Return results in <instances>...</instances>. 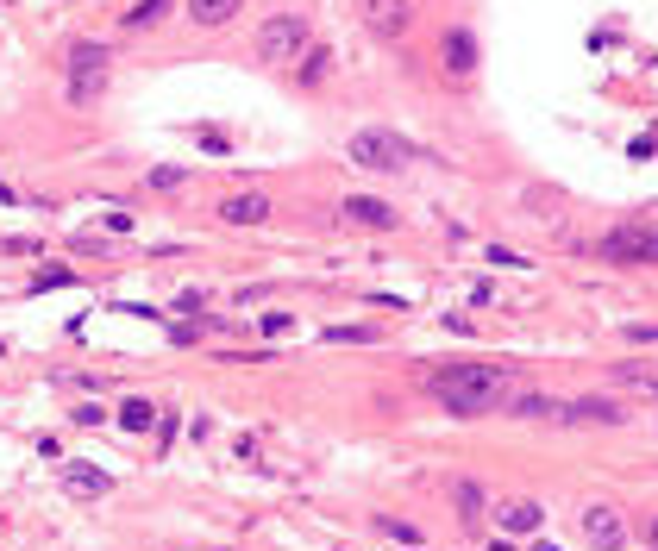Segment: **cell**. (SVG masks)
Segmentation results:
<instances>
[{"label": "cell", "mask_w": 658, "mask_h": 551, "mask_svg": "<svg viewBox=\"0 0 658 551\" xmlns=\"http://www.w3.org/2000/svg\"><path fill=\"white\" fill-rule=\"evenodd\" d=\"M427 389L439 407H452V414H489V407H502L514 376L502 364H445L427 376Z\"/></svg>", "instance_id": "obj_1"}, {"label": "cell", "mask_w": 658, "mask_h": 551, "mask_svg": "<svg viewBox=\"0 0 658 551\" xmlns=\"http://www.w3.org/2000/svg\"><path fill=\"white\" fill-rule=\"evenodd\" d=\"M107 44H94V38H76L69 44V107H94L107 94Z\"/></svg>", "instance_id": "obj_2"}, {"label": "cell", "mask_w": 658, "mask_h": 551, "mask_svg": "<svg viewBox=\"0 0 658 551\" xmlns=\"http://www.w3.org/2000/svg\"><path fill=\"white\" fill-rule=\"evenodd\" d=\"M251 51L264 57V63H295L301 51H308V19H301V13H276V19H264Z\"/></svg>", "instance_id": "obj_3"}, {"label": "cell", "mask_w": 658, "mask_h": 551, "mask_svg": "<svg viewBox=\"0 0 658 551\" xmlns=\"http://www.w3.org/2000/svg\"><path fill=\"white\" fill-rule=\"evenodd\" d=\"M351 163L358 170H408V138H395V132H383V126H364L358 138H351Z\"/></svg>", "instance_id": "obj_4"}, {"label": "cell", "mask_w": 658, "mask_h": 551, "mask_svg": "<svg viewBox=\"0 0 658 551\" xmlns=\"http://www.w3.org/2000/svg\"><path fill=\"white\" fill-rule=\"evenodd\" d=\"M608 263H658V226H646V220H633V226H615L596 245Z\"/></svg>", "instance_id": "obj_5"}, {"label": "cell", "mask_w": 658, "mask_h": 551, "mask_svg": "<svg viewBox=\"0 0 658 551\" xmlns=\"http://www.w3.org/2000/svg\"><path fill=\"white\" fill-rule=\"evenodd\" d=\"M358 19L376 38H402L414 26V7H408V0H358Z\"/></svg>", "instance_id": "obj_6"}, {"label": "cell", "mask_w": 658, "mask_h": 551, "mask_svg": "<svg viewBox=\"0 0 658 551\" xmlns=\"http://www.w3.org/2000/svg\"><path fill=\"white\" fill-rule=\"evenodd\" d=\"M583 539H590L596 551H621L627 545V520L608 508V501H596V508H583Z\"/></svg>", "instance_id": "obj_7"}, {"label": "cell", "mask_w": 658, "mask_h": 551, "mask_svg": "<svg viewBox=\"0 0 658 551\" xmlns=\"http://www.w3.org/2000/svg\"><path fill=\"white\" fill-rule=\"evenodd\" d=\"M339 220H345V226H364V232H389V226H395V207L376 201V195H345V201H339Z\"/></svg>", "instance_id": "obj_8"}, {"label": "cell", "mask_w": 658, "mask_h": 551, "mask_svg": "<svg viewBox=\"0 0 658 551\" xmlns=\"http://www.w3.org/2000/svg\"><path fill=\"white\" fill-rule=\"evenodd\" d=\"M608 382L627 395H640V401H658V357H633V364H615L608 370Z\"/></svg>", "instance_id": "obj_9"}, {"label": "cell", "mask_w": 658, "mask_h": 551, "mask_svg": "<svg viewBox=\"0 0 658 551\" xmlns=\"http://www.w3.org/2000/svg\"><path fill=\"white\" fill-rule=\"evenodd\" d=\"M558 420L564 426H621V407L615 401H558Z\"/></svg>", "instance_id": "obj_10"}, {"label": "cell", "mask_w": 658, "mask_h": 551, "mask_svg": "<svg viewBox=\"0 0 658 551\" xmlns=\"http://www.w3.org/2000/svg\"><path fill=\"white\" fill-rule=\"evenodd\" d=\"M220 220H226V226H264V220H270V201L257 195V188H245V195H226V201H220Z\"/></svg>", "instance_id": "obj_11"}, {"label": "cell", "mask_w": 658, "mask_h": 551, "mask_svg": "<svg viewBox=\"0 0 658 551\" xmlns=\"http://www.w3.org/2000/svg\"><path fill=\"white\" fill-rule=\"evenodd\" d=\"M57 483H63L69 495L94 501V495H107V489H113V476H107V470H94V464H63V470H57Z\"/></svg>", "instance_id": "obj_12"}, {"label": "cell", "mask_w": 658, "mask_h": 551, "mask_svg": "<svg viewBox=\"0 0 658 551\" xmlns=\"http://www.w3.org/2000/svg\"><path fill=\"white\" fill-rule=\"evenodd\" d=\"M445 69H452V76H470V69H477V38L470 32H445Z\"/></svg>", "instance_id": "obj_13"}, {"label": "cell", "mask_w": 658, "mask_h": 551, "mask_svg": "<svg viewBox=\"0 0 658 551\" xmlns=\"http://www.w3.org/2000/svg\"><path fill=\"white\" fill-rule=\"evenodd\" d=\"M502 407L521 420H558V395H521V401H502Z\"/></svg>", "instance_id": "obj_14"}, {"label": "cell", "mask_w": 658, "mask_h": 551, "mask_svg": "<svg viewBox=\"0 0 658 551\" xmlns=\"http://www.w3.org/2000/svg\"><path fill=\"white\" fill-rule=\"evenodd\" d=\"M188 13H195V26H226L239 13V0H188Z\"/></svg>", "instance_id": "obj_15"}, {"label": "cell", "mask_w": 658, "mask_h": 551, "mask_svg": "<svg viewBox=\"0 0 658 551\" xmlns=\"http://www.w3.org/2000/svg\"><path fill=\"white\" fill-rule=\"evenodd\" d=\"M502 526H508V533H533V526H539V501H508Z\"/></svg>", "instance_id": "obj_16"}, {"label": "cell", "mask_w": 658, "mask_h": 551, "mask_svg": "<svg viewBox=\"0 0 658 551\" xmlns=\"http://www.w3.org/2000/svg\"><path fill=\"white\" fill-rule=\"evenodd\" d=\"M151 420H157V407H151L145 395H132V401L120 407V426H126V433H145V426H151Z\"/></svg>", "instance_id": "obj_17"}, {"label": "cell", "mask_w": 658, "mask_h": 551, "mask_svg": "<svg viewBox=\"0 0 658 551\" xmlns=\"http://www.w3.org/2000/svg\"><path fill=\"white\" fill-rule=\"evenodd\" d=\"M326 69H333V57L308 44V51H301V82H308V88H320V82H326Z\"/></svg>", "instance_id": "obj_18"}, {"label": "cell", "mask_w": 658, "mask_h": 551, "mask_svg": "<svg viewBox=\"0 0 658 551\" xmlns=\"http://www.w3.org/2000/svg\"><path fill=\"white\" fill-rule=\"evenodd\" d=\"M458 514H464L470 526L483 520V489H477V483H458Z\"/></svg>", "instance_id": "obj_19"}, {"label": "cell", "mask_w": 658, "mask_h": 551, "mask_svg": "<svg viewBox=\"0 0 658 551\" xmlns=\"http://www.w3.org/2000/svg\"><path fill=\"white\" fill-rule=\"evenodd\" d=\"M163 7H170V0H138L126 13V26H151V19H163Z\"/></svg>", "instance_id": "obj_20"}, {"label": "cell", "mask_w": 658, "mask_h": 551, "mask_svg": "<svg viewBox=\"0 0 658 551\" xmlns=\"http://www.w3.org/2000/svg\"><path fill=\"white\" fill-rule=\"evenodd\" d=\"M326 339H333V345H364V339H370V326H333Z\"/></svg>", "instance_id": "obj_21"}, {"label": "cell", "mask_w": 658, "mask_h": 551, "mask_svg": "<svg viewBox=\"0 0 658 551\" xmlns=\"http://www.w3.org/2000/svg\"><path fill=\"white\" fill-rule=\"evenodd\" d=\"M69 282H76V270H63V263L57 270H38V289H69Z\"/></svg>", "instance_id": "obj_22"}, {"label": "cell", "mask_w": 658, "mask_h": 551, "mask_svg": "<svg viewBox=\"0 0 658 551\" xmlns=\"http://www.w3.org/2000/svg\"><path fill=\"white\" fill-rule=\"evenodd\" d=\"M188 176L182 170H151V188H163V195H176V188H182Z\"/></svg>", "instance_id": "obj_23"}, {"label": "cell", "mask_w": 658, "mask_h": 551, "mask_svg": "<svg viewBox=\"0 0 658 551\" xmlns=\"http://www.w3.org/2000/svg\"><path fill=\"white\" fill-rule=\"evenodd\" d=\"M383 533H389V539H402V545H420V533H414L408 520H383Z\"/></svg>", "instance_id": "obj_24"}, {"label": "cell", "mask_w": 658, "mask_h": 551, "mask_svg": "<svg viewBox=\"0 0 658 551\" xmlns=\"http://www.w3.org/2000/svg\"><path fill=\"white\" fill-rule=\"evenodd\" d=\"M195 138H201V145H207V151H214V157H226V132H214V126H201Z\"/></svg>", "instance_id": "obj_25"}, {"label": "cell", "mask_w": 658, "mask_h": 551, "mask_svg": "<svg viewBox=\"0 0 658 551\" xmlns=\"http://www.w3.org/2000/svg\"><path fill=\"white\" fill-rule=\"evenodd\" d=\"M627 339H633V345H658V326L640 320V326H627Z\"/></svg>", "instance_id": "obj_26"}, {"label": "cell", "mask_w": 658, "mask_h": 551, "mask_svg": "<svg viewBox=\"0 0 658 551\" xmlns=\"http://www.w3.org/2000/svg\"><path fill=\"white\" fill-rule=\"evenodd\" d=\"M289 326H295L289 314H264V332H270V339H282V332H289Z\"/></svg>", "instance_id": "obj_27"}, {"label": "cell", "mask_w": 658, "mask_h": 551, "mask_svg": "<svg viewBox=\"0 0 658 551\" xmlns=\"http://www.w3.org/2000/svg\"><path fill=\"white\" fill-rule=\"evenodd\" d=\"M533 551H558V545H552V539H539V545H533Z\"/></svg>", "instance_id": "obj_28"}, {"label": "cell", "mask_w": 658, "mask_h": 551, "mask_svg": "<svg viewBox=\"0 0 658 551\" xmlns=\"http://www.w3.org/2000/svg\"><path fill=\"white\" fill-rule=\"evenodd\" d=\"M0 201H13V188H7V182H0Z\"/></svg>", "instance_id": "obj_29"}, {"label": "cell", "mask_w": 658, "mask_h": 551, "mask_svg": "<svg viewBox=\"0 0 658 551\" xmlns=\"http://www.w3.org/2000/svg\"><path fill=\"white\" fill-rule=\"evenodd\" d=\"M489 551H514V545H489Z\"/></svg>", "instance_id": "obj_30"}, {"label": "cell", "mask_w": 658, "mask_h": 551, "mask_svg": "<svg viewBox=\"0 0 658 551\" xmlns=\"http://www.w3.org/2000/svg\"><path fill=\"white\" fill-rule=\"evenodd\" d=\"M652 533H658V526H652Z\"/></svg>", "instance_id": "obj_31"}]
</instances>
